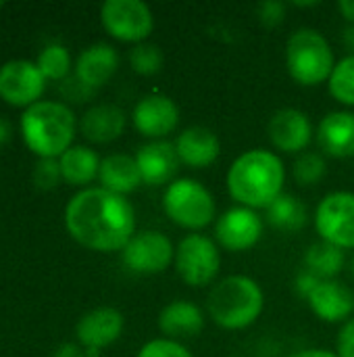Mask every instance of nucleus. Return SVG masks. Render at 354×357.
Instances as JSON below:
<instances>
[{"mask_svg":"<svg viewBox=\"0 0 354 357\" xmlns=\"http://www.w3.org/2000/svg\"><path fill=\"white\" fill-rule=\"evenodd\" d=\"M65 228L77 245L90 251H123L136 234V211L127 197L102 186L83 188L65 207Z\"/></svg>","mask_w":354,"mask_h":357,"instance_id":"nucleus-1","label":"nucleus"},{"mask_svg":"<svg viewBox=\"0 0 354 357\" xmlns=\"http://www.w3.org/2000/svg\"><path fill=\"white\" fill-rule=\"evenodd\" d=\"M286 167L284 161L267 151L252 149L242 153L227 172L230 197L248 209H267L280 195H284Z\"/></svg>","mask_w":354,"mask_h":357,"instance_id":"nucleus-2","label":"nucleus"},{"mask_svg":"<svg viewBox=\"0 0 354 357\" xmlns=\"http://www.w3.org/2000/svg\"><path fill=\"white\" fill-rule=\"evenodd\" d=\"M19 128L25 146L38 159H58L73 146L77 119L65 102L40 100L23 111Z\"/></svg>","mask_w":354,"mask_h":357,"instance_id":"nucleus-3","label":"nucleus"},{"mask_svg":"<svg viewBox=\"0 0 354 357\" xmlns=\"http://www.w3.org/2000/svg\"><path fill=\"white\" fill-rule=\"evenodd\" d=\"M265 307V295L250 276L234 274L219 280L207 299L211 320L225 331H244L252 326Z\"/></svg>","mask_w":354,"mask_h":357,"instance_id":"nucleus-4","label":"nucleus"},{"mask_svg":"<svg viewBox=\"0 0 354 357\" xmlns=\"http://www.w3.org/2000/svg\"><path fill=\"white\" fill-rule=\"evenodd\" d=\"M286 67L294 82L313 88L330 79L336 59L330 42L317 29H296L286 42Z\"/></svg>","mask_w":354,"mask_h":357,"instance_id":"nucleus-5","label":"nucleus"},{"mask_svg":"<svg viewBox=\"0 0 354 357\" xmlns=\"http://www.w3.org/2000/svg\"><path fill=\"white\" fill-rule=\"evenodd\" d=\"M163 209L173 224L186 230L207 228L217 213L215 199L209 188L192 178L173 180L165 188Z\"/></svg>","mask_w":354,"mask_h":357,"instance_id":"nucleus-6","label":"nucleus"},{"mask_svg":"<svg viewBox=\"0 0 354 357\" xmlns=\"http://www.w3.org/2000/svg\"><path fill=\"white\" fill-rule=\"evenodd\" d=\"M177 276L190 287L211 284L221 270V251L217 243L204 234H188L175 249Z\"/></svg>","mask_w":354,"mask_h":357,"instance_id":"nucleus-7","label":"nucleus"},{"mask_svg":"<svg viewBox=\"0 0 354 357\" xmlns=\"http://www.w3.org/2000/svg\"><path fill=\"white\" fill-rule=\"evenodd\" d=\"M100 21L108 36L129 44H142L154 29V15L142 0H106Z\"/></svg>","mask_w":354,"mask_h":357,"instance_id":"nucleus-8","label":"nucleus"},{"mask_svg":"<svg viewBox=\"0 0 354 357\" xmlns=\"http://www.w3.org/2000/svg\"><path fill=\"white\" fill-rule=\"evenodd\" d=\"M315 228L321 241L354 249V192L336 190L321 199L315 211Z\"/></svg>","mask_w":354,"mask_h":357,"instance_id":"nucleus-9","label":"nucleus"},{"mask_svg":"<svg viewBox=\"0 0 354 357\" xmlns=\"http://www.w3.org/2000/svg\"><path fill=\"white\" fill-rule=\"evenodd\" d=\"M125 268L134 274L152 276L161 274L175 259V249L169 236L156 230H144L131 236V241L121 251Z\"/></svg>","mask_w":354,"mask_h":357,"instance_id":"nucleus-10","label":"nucleus"},{"mask_svg":"<svg viewBox=\"0 0 354 357\" xmlns=\"http://www.w3.org/2000/svg\"><path fill=\"white\" fill-rule=\"evenodd\" d=\"M46 90V77L35 61L13 59L0 67V98L10 107L27 109L40 102Z\"/></svg>","mask_w":354,"mask_h":357,"instance_id":"nucleus-11","label":"nucleus"},{"mask_svg":"<svg viewBox=\"0 0 354 357\" xmlns=\"http://www.w3.org/2000/svg\"><path fill=\"white\" fill-rule=\"evenodd\" d=\"M263 218L248 207H232L219 215L215 224V241L219 247L232 253H242L252 249L263 236Z\"/></svg>","mask_w":354,"mask_h":357,"instance_id":"nucleus-12","label":"nucleus"},{"mask_svg":"<svg viewBox=\"0 0 354 357\" xmlns=\"http://www.w3.org/2000/svg\"><path fill=\"white\" fill-rule=\"evenodd\" d=\"M134 128L150 140H163L179 123V109L173 98L152 92L138 100L131 113Z\"/></svg>","mask_w":354,"mask_h":357,"instance_id":"nucleus-13","label":"nucleus"},{"mask_svg":"<svg viewBox=\"0 0 354 357\" xmlns=\"http://www.w3.org/2000/svg\"><path fill=\"white\" fill-rule=\"evenodd\" d=\"M267 134L271 144L282 151V153H290V155H300L305 153V149L309 146L311 138H313V126L311 119L305 111L300 109H280L269 117L267 123Z\"/></svg>","mask_w":354,"mask_h":357,"instance_id":"nucleus-14","label":"nucleus"},{"mask_svg":"<svg viewBox=\"0 0 354 357\" xmlns=\"http://www.w3.org/2000/svg\"><path fill=\"white\" fill-rule=\"evenodd\" d=\"M123 314L115 307H96L83 314L75 326L77 343L83 349H104L113 345L123 333Z\"/></svg>","mask_w":354,"mask_h":357,"instance_id":"nucleus-15","label":"nucleus"},{"mask_svg":"<svg viewBox=\"0 0 354 357\" xmlns=\"http://www.w3.org/2000/svg\"><path fill=\"white\" fill-rule=\"evenodd\" d=\"M136 163L142 176V184L146 186H163L171 184L177 174L182 161L175 151V142L169 140H152L136 153Z\"/></svg>","mask_w":354,"mask_h":357,"instance_id":"nucleus-16","label":"nucleus"},{"mask_svg":"<svg viewBox=\"0 0 354 357\" xmlns=\"http://www.w3.org/2000/svg\"><path fill=\"white\" fill-rule=\"evenodd\" d=\"M307 303L319 320L328 324H346L354 312V293L340 280H321Z\"/></svg>","mask_w":354,"mask_h":357,"instance_id":"nucleus-17","label":"nucleus"},{"mask_svg":"<svg viewBox=\"0 0 354 357\" xmlns=\"http://www.w3.org/2000/svg\"><path fill=\"white\" fill-rule=\"evenodd\" d=\"M119 69V54L106 42L83 48L75 61V77L90 90L102 88Z\"/></svg>","mask_w":354,"mask_h":357,"instance_id":"nucleus-18","label":"nucleus"},{"mask_svg":"<svg viewBox=\"0 0 354 357\" xmlns=\"http://www.w3.org/2000/svg\"><path fill=\"white\" fill-rule=\"evenodd\" d=\"M175 151H177L179 161L186 167L204 169L219 159L221 142L213 130H209L204 126H192V128H186L177 136Z\"/></svg>","mask_w":354,"mask_h":357,"instance_id":"nucleus-19","label":"nucleus"},{"mask_svg":"<svg viewBox=\"0 0 354 357\" xmlns=\"http://www.w3.org/2000/svg\"><path fill=\"white\" fill-rule=\"evenodd\" d=\"M315 136L321 155L334 159H351L354 157V113L351 111L328 113L319 121Z\"/></svg>","mask_w":354,"mask_h":357,"instance_id":"nucleus-20","label":"nucleus"},{"mask_svg":"<svg viewBox=\"0 0 354 357\" xmlns=\"http://www.w3.org/2000/svg\"><path fill=\"white\" fill-rule=\"evenodd\" d=\"M127 117L125 111L117 105H94L90 107L81 119H79V132L86 136V140L94 144H106L117 140L125 130Z\"/></svg>","mask_w":354,"mask_h":357,"instance_id":"nucleus-21","label":"nucleus"},{"mask_svg":"<svg viewBox=\"0 0 354 357\" xmlns=\"http://www.w3.org/2000/svg\"><path fill=\"white\" fill-rule=\"evenodd\" d=\"M159 328L165 335V339H173V341L196 337L204 328L202 310L192 301L177 299L161 310Z\"/></svg>","mask_w":354,"mask_h":357,"instance_id":"nucleus-22","label":"nucleus"},{"mask_svg":"<svg viewBox=\"0 0 354 357\" xmlns=\"http://www.w3.org/2000/svg\"><path fill=\"white\" fill-rule=\"evenodd\" d=\"M98 180L104 190H111L115 195L127 197L142 184V176L136 163V157L115 153L102 159Z\"/></svg>","mask_w":354,"mask_h":357,"instance_id":"nucleus-23","label":"nucleus"},{"mask_svg":"<svg viewBox=\"0 0 354 357\" xmlns=\"http://www.w3.org/2000/svg\"><path fill=\"white\" fill-rule=\"evenodd\" d=\"M58 163H61L63 180L67 184L86 186L98 178L102 159L98 157V153L94 149L83 146V144H73L69 151H65L58 157Z\"/></svg>","mask_w":354,"mask_h":357,"instance_id":"nucleus-24","label":"nucleus"},{"mask_svg":"<svg viewBox=\"0 0 354 357\" xmlns=\"http://www.w3.org/2000/svg\"><path fill=\"white\" fill-rule=\"evenodd\" d=\"M267 222L282 232H298L309 222V211L305 203L294 195H280L267 209Z\"/></svg>","mask_w":354,"mask_h":357,"instance_id":"nucleus-25","label":"nucleus"},{"mask_svg":"<svg viewBox=\"0 0 354 357\" xmlns=\"http://www.w3.org/2000/svg\"><path fill=\"white\" fill-rule=\"evenodd\" d=\"M344 251L325 241L313 243L305 253V268L321 280H334V276H338L344 270Z\"/></svg>","mask_w":354,"mask_h":357,"instance_id":"nucleus-26","label":"nucleus"},{"mask_svg":"<svg viewBox=\"0 0 354 357\" xmlns=\"http://www.w3.org/2000/svg\"><path fill=\"white\" fill-rule=\"evenodd\" d=\"M38 69L42 71V75L52 82H65L71 73L73 61H71V52L67 46L63 44H48L40 50L38 59H35Z\"/></svg>","mask_w":354,"mask_h":357,"instance_id":"nucleus-27","label":"nucleus"},{"mask_svg":"<svg viewBox=\"0 0 354 357\" xmlns=\"http://www.w3.org/2000/svg\"><path fill=\"white\" fill-rule=\"evenodd\" d=\"M328 88L338 102L354 107V54H348L336 63L328 79Z\"/></svg>","mask_w":354,"mask_h":357,"instance_id":"nucleus-28","label":"nucleus"},{"mask_svg":"<svg viewBox=\"0 0 354 357\" xmlns=\"http://www.w3.org/2000/svg\"><path fill=\"white\" fill-rule=\"evenodd\" d=\"M292 172H294V180L300 186H315L317 182H321L325 178L328 163H325V157L321 153L305 151L296 157Z\"/></svg>","mask_w":354,"mask_h":357,"instance_id":"nucleus-29","label":"nucleus"},{"mask_svg":"<svg viewBox=\"0 0 354 357\" xmlns=\"http://www.w3.org/2000/svg\"><path fill=\"white\" fill-rule=\"evenodd\" d=\"M163 63H165V56L156 44L142 42L129 50V65L140 75H156L163 69Z\"/></svg>","mask_w":354,"mask_h":357,"instance_id":"nucleus-30","label":"nucleus"},{"mask_svg":"<svg viewBox=\"0 0 354 357\" xmlns=\"http://www.w3.org/2000/svg\"><path fill=\"white\" fill-rule=\"evenodd\" d=\"M63 180L58 159H38L33 167V184L40 190H52Z\"/></svg>","mask_w":354,"mask_h":357,"instance_id":"nucleus-31","label":"nucleus"},{"mask_svg":"<svg viewBox=\"0 0 354 357\" xmlns=\"http://www.w3.org/2000/svg\"><path fill=\"white\" fill-rule=\"evenodd\" d=\"M138 357H192V354L182 345L179 341L173 339H152L148 341L140 351Z\"/></svg>","mask_w":354,"mask_h":357,"instance_id":"nucleus-32","label":"nucleus"},{"mask_svg":"<svg viewBox=\"0 0 354 357\" xmlns=\"http://www.w3.org/2000/svg\"><path fill=\"white\" fill-rule=\"evenodd\" d=\"M284 13H286V4L280 0H267L259 6V17L269 27L280 25L284 21Z\"/></svg>","mask_w":354,"mask_h":357,"instance_id":"nucleus-33","label":"nucleus"},{"mask_svg":"<svg viewBox=\"0 0 354 357\" xmlns=\"http://www.w3.org/2000/svg\"><path fill=\"white\" fill-rule=\"evenodd\" d=\"M336 356L354 357V318H351L338 333L336 341Z\"/></svg>","mask_w":354,"mask_h":357,"instance_id":"nucleus-34","label":"nucleus"},{"mask_svg":"<svg viewBox=\"0 0 354 357\" xmlns=\"http://www.w3.org/2000/svg\"><path fill=\"white\" fill-rule=\"evenodd\" d=\"M321 282V278L319 276H315L313 272H309L307 268L305 270H300L298 272V276H296V280H294V289H296V295L298 297H303V299H309L311 297V293L317 289V284Z\"/></svg>","mask_w":354,"mask_h":357,"instance_id":"nucleus-35","label":"nucleus"},{"mask_svg":"<svg viewBox=\"0 0 354 357\" xmlns=\"http://www.w3.org/2000/svg\"><path fill=\"white\" fill-rule=\"evenodd\" d=\"M65 86H67V88H65V94H67L69 98H73L75 102H81L83 98H88V96L94 92V90H90L88 86H83L77 77H73V79L67 77V79H65Z\"/></svg>","mask_w":354,"mask_h":357,"instance_id":"nucleus-36","label":"nucleus"},{"mask_svg":"<svg viewBox=\"0 0 354 357\" xmlns=\"http://www.w3.org/2000/svg\"><path fill=\"white\" fill-rule=\"evenodd\" d=\"M54 357H86V349L77 343H65L54 351Z\"/></svg>","mask_w":354,"mask_h":357,"instance_id":"nucleus-37","label":"nucleus"},{"mask_svg":"<svg viewBox=\"0 0 354 357\" xmlns=\"http://www.w3.org/2000/svg\"><path fill=\"white\" fill-rule=\"evenodd\" d=\"M290 357H338L336 351H330V349H303V351H296Z\"/></svg>","mask_w":354,"mask_h":357,"instance_id":"nucleus-38","label":"nucleus"},{"mask_svg":"<svg viewBox=\"0 0 354 357\" xmlns=\"http://www.w3.org/2000/svg\"><path fill=\"white\" fill-rule=\"evenodd\" d=\"M10 138H13V126H10V121L6 117L0 115V146L6 144Z\"/></svg>","mask_w":354,"mask_h":357,"instance_id":"nucleus-39","label":"nucleus"},{"mask_svg":"<svg viewBox=\"0 0 354 357\" xmlns=\"http://www.w3.org/2000/svg\"><path fill=\"white\" fill-rule=\"evenodd\" d=\"M338 8H340V13L344 15L346 21L354 23V0H340L338 2Z\"/></svg>","mask_w":354,"mask_h":357,"instance_id":"nucleus-40","label":"nucleus"},{"mask_svg":"<svg viewBox=\"0 0 354 357\" xmlns=\"http://www.w3.org/2000/svg\"><path fill=\"white\" fill-rule=\"evenodd\" d=\"M344 42H346V46H348V48H353V54H354V25L344 31Z\"/></svg>","mask_w":354,"mask_h":357,"instance_id":"nucleus-41","label":"nucleus"},{"mask_svg":"<svg viewBox=\"0 0 354 357\" xmlns=\"http://www.w3.org/2000/svg\"><path fill=\"white\" fill-rule=\"evenodd\" d=\"M86 357H100V349H86Z\"/></svg>","mask_w":354,"mask_h":357,"instance_id":"nucleus-42","label":"nucleus"},{"mask_svg":"<svg viewBox=\"0 0 354 357\" xmlns=\"http://www.w3.org/2000/svg\"><path fill=\"white\" fill-rule=\"evenodd\" d=\"M317 4H319V2H294V6H303V8H305V6H317Z\"/></svg>","mask_w":354,"mask_h":357,"instance_id":"nucleus-43","label":"nucleus"},{"mask_svg":"<svg viewBox=\"0 0 354 357\" xmlns=\"http://www.w3.org/2000/svg\"><path fill=\"white\" fill-rule=\"evenodd\" d=\"M2 8H4V2H2V0H0V10H2Z\"/></svg>","mask_w":354,"mask_h":357,"instance_id":"nucleus-44","label":"nucleus"},{"mask_svg":"<svg viewBox=\"0 0 354 357\" xmlns=\"http://www.w3.org/2000/svg\"><path fill=\"white\" fill-rule=\"evenodd\" d=\"M353 270H354V268H353Z\"/></svg>","mask_w":354,"mask_h":357,"instance_id":"nucleus-45","label":"nucleus"}]
</instances>
